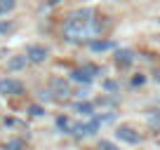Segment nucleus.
<instances>
[{
  "mask_svg": "<svg viewBox=\"0 0 160 150\" xmlns=\"http://www.w3.org/2000/svg\"><path fill=\"white\" fill-rule=\"evenodd\" d=\"M68 19H73V21H92V19H94V12H92L90 7H82V10L71 12Z\"/></svg>",
  "mask_w": 160,
  "mask_h": 150,
  "instance_id": "obj_8",
  "label": "nucleus"
},
{
  "mask_svg": "<svg viewBox=\"0 0 160 150\" xmlns=\"http://www.w3.org/2000/svg\"><path fill=\"white\" fill-rule=\"evenodd\" d=\"M101 30H104V24L97 21V19H92V21H73V19H66L61 33H64V38L68 42H82V40H87V38L94 40Z\"/></svg>",
  "mask_w": 160,
  "mask_h": 150,
  "instance_id": "obj_1",
  "label": "nucleus"
},
{
  "mask_svg": "<svg viewBox=\"0 0 160 150\" xmlns=\"http://www.w3.org/2000/svg\"><path fill=\"white\" fill-rule=\"evenodd\" d=\"M73 113H80V115H92V113H94V105H92L90 101H78V103H73Z\"/></svg>",
  "mask_w": 160,
  "mask_h": 150,
  "instance_id": "obj_9",
  "label": "nucleus"
},
{
  "mask_svg": "<svg viewBox=\"0 0 160 150\" xmlns=\"http://www.w3.org/2000/svg\"><path fill=\"white\" fill-rule=\"evenodd\" d=\"M31 115L40 117V115H42V108H40V105H31Z\"/></svg>",
  "mask_w": 160,
  "mask_h": 150,
  "instance_id": "obj_18",
  "label": "nucleus"
},
{
  "mask_svg": "<svg viewBox=\"0 0 160 150\" xmlns=\"http://www.w3.org/2000/svg\"><path fill=\"white\" fill-rule=\"evenodd\" d=\"M10 30H12L10 21H0V33H10Z\"/></svg>",
  "mask_w": 160,
  "mask_h": 150,
  "instance_id": "obj_17",
  "label": "nucleus"
},
{
  "mask_svg": "<svg viewBox=\"0 0 160 150\" xmlns=\"http://www.w3.org/2000/svg\"><path fill=\"white\" fill-rule=\"evenodd\" d=\"M26 66V56H14V59H10V63H7V68L10 70H19Z\"/></svg>",
  "mask_w": 160,
  "mask_h": 150,
  "instance_id": "obj_11",
  "label": "nucleus"
},
{
  "mask_svg": "<svg viewBox=\"0 0 160 150\" xmlns=\"http://www.w3.org/2000/svg\"><path fill=\"white\" fill-rule=\"evenodd\" d=\"M7 150H21V141H12V143L7 145Z\"/></svg>",
  "mask_w": 160,
  "mask_h": 150,
  "instance_id": "obj_19",
  "label": "nucleus"
},
{
  "mask_svg": "<svg viewBox=\"0 0 160 150\" xmlns=\"http://www.w3.org/2000/svg\"><path fill=\"white\" fill-rule=\"evenodd\" d=\"M50 91L57 96V99H68V96H71L68 82L61 80V77H52V80H50Z\"/></svg>",
  "mask_w": 160,
  "mask_h": 150,
  "instance_id": "obj_4",
  "label": "nucleus"
},
{
  "mask_svg": "<svg viewBox=\"0 0 160 150\" xmlns=\"http://www.w3.org/2000/svg\"><path fill=\"white\" fill-rule=\"evenodd\" d=\"M47 47H42V45H31L28 49H26V59L28 61H33V63H42V61L47 59Z\"/></svg>",
  "mask_w": 160,
  "mask_h": 150,
  "instance_id": "obj_5",
  "label": "nucleus"
},
{
  "mask_svg": "<svg viewBox=\"0 0 160 150\" xmlns=\"http://www.w3.org/2000/svg\"><path fill=\"white\" fill-rule=\"evenodd\" d=\"M158 82H160V73H158Z\"/></svg>",
  "mask_w": 160,
  "mask_h": 150,
  "instance_id": "obj_22",
  "label": "nucleus"
},
{
  "mask_svg": "<svg viewBox=\"0 0 160 150\" xmlns=\"http://www.w3.org/2000/svg\"><path fill=\"white\" fill-rule=\"evenodd\" d=\"M146 117H148V122H151L153 127H160V110H158V108L148 110V113H146Z\"/></svg>",
  "mask_w": 160,
  "mask_h": 150,
  "instance_id": "obj_12",
  "label": "nucleus"
},
{
  "mask_svg": "<svg viewBox=\"0 0 160 150\" xmlns=\"http://www.w3.org/2000/svg\"><path fill=\"white\" fill-rule=\"evenodd\" d=\"M104 89H106V91H113V94H115V91H118V82L106 80V82H104Z\"/></svg>",
  "mask_w": 160,
  "mask_h": 150,
  "instance_id": "obj_15",
  "label": "nucleus"
},
{
  "mask_svg": "<svg viewBox=\"0 0 160 150\" xmlns=\"http://www.w3.org/2000/svg\"><path fill=\"white\" fill-rule=\"evenodd\" d=\"M17 5V0H0V14H5V12H12Z\"/></svg>",
  "mask_w": 160,
  "mask_h": 150,
  "instance_id": "obj_13",
  "label": "nucleus"
},
{
  "mask_svg": "<svg viewBox=\"0 0 160 150\" xmlns=\"http://www.w3.org/2000/svg\"><path fill=\"white\" fill-rule=\"evenodd\" d=\"M99 124H101V120H99V117H94V120H92V122H87V124H85L87 134H94V131L99 129Z\"/></svg>",
  "mask_w": 160,
  "mask_h": 150,
  "instance_id": "obj_14",
  "label": "nucleus"
},
{
  "mask_svg": "<svg viewBox=\"0 0 160 150\" xmlns=\"http://www.w3.org/2000/svg\"><path fill=\"white\" fill-rule=\"evenodd\" d=\"M146 80V77H144V75H137V77H134V80H132V85H134V87H139L141 85V82H144Z\"/></svg>",
  "mask_w": 160,
  "mask_h": 150,
  "instance_id": "obj_20",
  "label": "nucleus"
},
{
  "mask_svg": "<svg viewBox=\"0 0 160 150\" xmlns=\"http://www.w3.org/2000/svg\"><path fill=\"white\" fill-rule=\"evenodd\" d=\"M24 91V85L19 80H12V77H2L0 80V94H7V96H19Z\"/></svg>",
  "mask_w": 160,
  "mask_h": 150,
  "instance_id": "obj_3",
  "label": "nucleus"
},
{
  "mask_svg": "<svg viewBox=\"0 0 160 150\" xmlns=\"http://www.w3.org/2000/svg\"><path fill=\"white\" fill-rule=\"evenodd\" d=\"M115 136H118L120 141H125V143H139L141 141L139 131H134L132 127H118V129H115Z\"/></svg>",
  "mask_w": 160,
  "mask_h": 150,
  "instance_id": "obj_6",
  "label": "nucleus"
},
{
  "mask_svg": "<svg viewBox=\"0 0 160 150\" xmlns=\"http://www.w3.org/2000/svg\"><path fill=\"white\" fill-rule=\"evenodd\" d=\"M111 47L113 45H111L108 40H90V49L92 52H108Z\"/></svg>",
  "mask_w": 160,
  "mask_h": 150,
  "instance_id": "obj_10",
  "label": "nucleus"
},
{
  "mask_svg": "<svg viewBox=\"0 0 160 150\" xmlns=\"http://www.w3.org/2000/svg\"><path fill=\"white\" fill-rule=\"evenodd\" d=\"M158 21H160V19H158Z\"/></svg>",
  "mask_w": 160,
  "mask_h": 150,
  "instance_id": "obj_23",
  "label": "nucleus"
},
{
  "mask_svg": "<svg viewBox=\"0 0 160 150\" xmlns=\"http://www.w3.org/2000/svg\"><path fill=\"white\" fill-rule=\"evenodd\" d=\"M47 5H57V2H61V0H45Z\"/></svg>",
  "mask_w": 160,
  "mask_h": 150,
  "instance_id": "obj_21",
  "label": "nucleus"
},
{
  "mask_svg": "<svg viewBox=\"0 0 160 150\" xmlns=\"http://www.w3.org/2000/svg\"><path fill=\"white\" fill-rule=\"evenodd\" d=\"M113 59H115V63H118L120 68H127V66H130L132 61H134V54H132L130 49H118Z\"/></svg>",
  "mask_w": 160,
  "mask_h": 150,
  "instance_id": "obj_7",
  "label": "nucleus"
},
{
  "mask_svg": "<svg viewBox=\"0 0 160 150\" xmlns=\"http://www.w3.org/2000/svg\"><path fill=\"white\" fill-rule=\"evenodd\" d=\"M97 66H85V68H75L73 73H71V77H73L75 82H80V85H90L92 80H94V73H97Z\"/></svg>",
  "mask_w": 160,
  "mask_h": 150,
  "instance_id": "obj_2",
  "label": "nucleus"
},
{
  "mask_svg": "<svg viewBox=\"0 0 160 150\" xmlns=\"http://www.w3.org/2000/svg\"><path fill=\"white\" fill-rule=\"evenodd\" d=\"M99 150H118L113 143H108V141H99Z\"/></svg>",
  "mask_w": 160,
  "mask_h": 150,
  "instance_id": "obj_16",
  "label": "nucleus"
}]
</instances>
